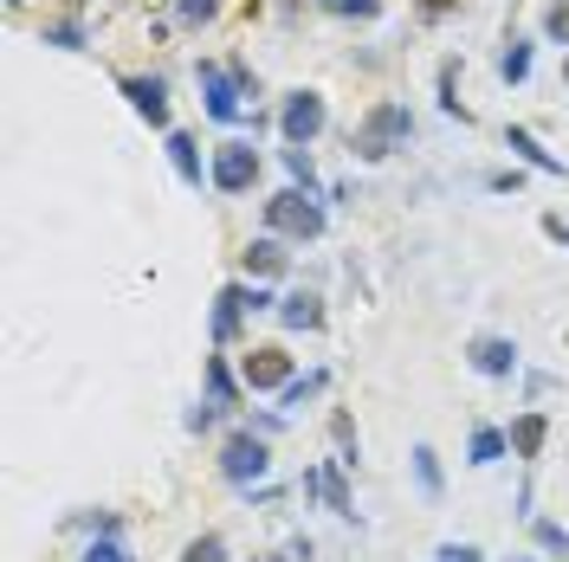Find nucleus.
<instances>
[{
  "label": "nucleus",
  "instance_id": "f257e3e1",
  "mask_svg": "<svg viewBox=\"0 0 569 562\" xmlns=\"http://www.w3.org/2000/svg\"><path fill=\"white\" fill-rule=\"evenodd\" d=\"M408 142H415V110L401 104V98H376L350 123V162L376 169V162H395Z\"/></svg>",
  "mask_w": 569,
  "mask_h": 562
},
{
  "label": "nucleus",
  "instance_id": "f03ea898",
  "mask_svg": "<svg viewBox=\"0 0 569 562\" xmlns=\"http://www.w3.org/2000/svg\"><path fill=\"white\" fill-rule=\"evenodd\" d=\"M279 311V284H252V279H227L213 291V311H208V343L213 350H233L240 337L252 330V317H272Z\"/></svg>",
  "mask_w": 569,
  "mask_h": 562
},
{
  "label": "nucleus",
  "instance_id": "7ed1b4c3",
  "mask_svg": "<svg viewBox=\"0 0 569 562\" xmlns=\"http://www.w3.org/2000/svg\"><path fill=\"white\" fill-rule=\"evenodd\" d=\"M259 220H266V233H279L291 247H318L323 233H330V201L284 181V188H272V194L259 201Z\"/></svg>",
  "mask_w": 569,
  "mask_h": 562
},
{
  "label": "nucleus",
  "instance_id": "20e7f679",
  "mask_svg": "<svg viewBox=\"0 0 569 562\" xmlns=\"http://www.w3.org/2000/svg\"><path fill=\"white\" fill-rule=\"evenodd\" d=\"M213 472H220V485H233V492L247 498L252 485H266V479H272V440H266V433H252L247 421L227 426V433H220V453H213Z\"/></svg>",
  "mask_w": 569,
  "mask_h": 562
},
{
  "label": "nucleus",
  "instance_id": "39448f33",
  "mask_svg": "<svg viewBox=\"0 0 569 562\" xmlns=\"http://www.w3.org/2000/svg\"><path fill=\"white\" fill-rule=\"evenodd\" d=\"M208 175H213V194H227V201H240L259 188L266 175V155H259V142L252 137H220L208 149Z\"/></svg>",
  "mask_w": 569,
  "mask_h": 562
},
{
  "label": "nucleus",
  "instance_id": "423d86ee",
  "mask_svg": "<svg viewBox=\"0 0 569 562\" xmlns=\"http://www.w3.org/2000/svg\"><path fill=\"white\" fill-rule=\"evenodd\" d=\"M298 492H305V504H318V511H330V518H343V524L362 530V511H356V485H350V465L330 453V459H311L305 465V479H298Z\"/></svg>",
  "mask_w": 569,
  "mask_h": 562
},
{
  "label": "nucleus",
  "instance_id": "0eeeda50",
  "mask_svg": "<svg viewBox=\"0 0 569 562\" xmlns=\"http://www.w3.org/2000/svg\"><path fill=\"white\" fill-rule=\"evenodd\" d=\"M194 84H201V110H208V123H220V130H247V117H252V104H247V91L233 84V71H227V59H201L194 66Z\"/></svg>",
  "mask_w": 569,
  "mask_h": 562
},
{
  "label": "nucleus",
  "instance_id": "6e6552de",
  "mask_svg": "<svg viewBox=\"0 0 569 562\" xmlns=\"http://www.w3.org/2000/svg\"><path fill=\"white\" fill-rule=\"evenodd\" d=\"M272 110H279V142H284V149H311V142L330 130V98H323V91H311V84L284 91Z\"/></svg>",
  "mask_w": 569,
  "mask_h": 562
},
{
  "label": "nucleus",
  "instance_id": "1a4fd4ad",
  "mask_svg": "<svg viewBox=\"0 0 569 562\" xmlns=\"http://www.w3.org/2000/svg\"><path fill=\"white\" fill-rule=\"evenodd\" d=\"M466 369L479 382H518L525 375V350L505 330H479V337H466Z\"/></svg>",
  "mask_w": 569,
  "mask_h": 562
},
{
  "label": "nucleus",
  "instance_id": "9d476101",
  "mask_svg": "<svg viewBox=\"0 0 569 562\" xmlns=\"http://www.w3.org/2000/svg\"><path fill=\"white\" fill-rule=\"evenodd\" d=\"M240 382H247V394H272L279 401L284 388L298 382V355L284 350V343H252L240 355Z\"/></svg>",
  "mask_w": 569,
  "mask_h": 562
},
{
  "label": "nucleus",
  "instance_id": "9b49d317",
  "mask_svg": "<svg viewBox=\"0 0 569 562\" xmlns=\"http://www.w3.org/2000/svg\"><path fill=\"white\" fill-rule=\"evenodd\" d=\"M117 91H123V104L137 110L149 130H162V137L176 130V123H169V78H162V71H123Z\"/></svg>",
  "mask_w": 569,
  "mask_h": 562
},
{
  "label": "nucleus",
  "instance_id": "f8f14e48",
  "mask_svg": "<svg viewBox=\"0 0 569 562\" xmlns=\"http://www.w3.org/2000/svg\"><path fill=\"white\" fill-rule=\"evenodd\" d=\"M240 279L284 284V279H291V240H279V233H259V240H247V252H240Z\"/></svg>",
  "mask_w": 569,
  "mask_h": 562
},
{
  "label": "nucleus",
  "instance_id": "ddd939ff",
  "mask_svg": "<svg viewBox=\"0 0 569 562\" xmlns=\"http://www.w3.org/2000/svg\"><path fill=\"white\" fill-rule=\"evenodd\" d=\"M272 317H279L284 337H318L330 311H323V291H311V284H291V291H279V311H272Z\"/></svg>",
  "mask_w": 569,
  "mask_h": 562
},
{
  "label": "nucleus",
  "instance_id": "4468645a",
  "mask_svg": "<svg viewBox=\"0 0 569 562\" xmlns=\"http://www.w3.org/2000/svg\"><path fill=\"white\" fill-rule=\"evenodd\" d=\"M201 394H208V401H220L227 414H240V408L252 401L247 382H240V362H227V350L201 355Z\"/></svg>",
  "mask_w": 569,
  "mask_h": 562
},
{
  "label": "nucleus",
  "instance_id": "2eb2a0df",
  "mask_svg": "<svg viewBox=\"0 0 569 562\" xmlns=\"http://www.w3.org/2000/svg\"><path fill=\"white\" fill-rule=\"evenodd\" d=\"M505 149H511V162H518V169L550 175V181H569V162H563V155H550V149H543L525 123H505Z\"/></svg>",
  "mask_w": 569,
  "mask_h": 562
},
{
  "label": "nucleus",
  "instance_id": "dca6fc26",
  "mask_svg": "<svg viewBox=\"0 0 569 562\" xmlns=\"http://www.w3.org/2000/svg\"><path fill=\"white\" fill-rule=\"evenodd\" d=\"M162 155H169V169H176L181 188H194V194H201V188H213L208 155H201V142L188 137V130H169V137H162Z\"/></svg>",
  "mask_w": 569,
  "mask_h": 562
},
{
  "label": "nucleus",
  "instance_id": "f3484780",
  "mask_svg": "<svg viewBox=\"0 0 569 562\" xmlns=\"http://www.w3.org/2000/svg\"><path fill=\"white\" fill-rule=\"evenodd\" d=\"M505 433H511V459H518V465H537L543 446H550V414H543V408H518Z\"/></svg>",
  "mask_w": 569,
  "mask_h": 562
},
{
  "label": "nucleus",
  "instance_id": "a211bd4d",
  "mask_svg": "<svg viewBox=\"0 0 569 562\" xmlns=\"http://www.w3.org/2000/svg\"><path fill=\"white\" fill-rule=\"evenodd\" d=\"M408 479H415V492H421L427 504H440V498H447V465H440V453H433L427 440L408 446Z\"/></svg>",
  "mask_w": 569,
  "mask_h": 562
},
{
  "label": "nucleus",
  "instance_id": "6ab92c4d",
  "mask_svg": "<svg viewBox=\"0 0 569 562\" xmlns=\"http://www.w3.org/2000/svg\"><path fill=\"white\" fill-rule=\"evenodd\" d=\"M505 459H511V433H505V426L479 421L472 433H466V465H479V472H486V465H505Z\"/></svg>",
  "mask_w": 569,
  "mask_h": 562
},
{
  "label": "nucleus",
  "instance_id": "aec40b11",
  "mask_svg": "<svg viewBox=\"0 0 569 562\" xmlns=\"http://www.w3.org/2000/svg\"><path fill=\"white\" fill-rule=\"evenodd\" d=\"M531 66H537V39L505 33V46H498V78H505V84H531Z\"/></svg>",
  "mask_w": 569,
  "mask_h": 562
},
{
  "label": "nucleus",
  "instance_id": "412c9836",
  "mask_svg": "<svg viewBox=\"0 0 569 562\" xmlns=\"http://www.w3.org/2000/svg\"><path fill=\"white\" fill-rule=\"evenodd\" d=\"M39 46L84 52V46H91V20H84V7H71V13H59V20H46V27H39Z\"/></svg>",
  "mask_w": 569,
  "mask_h": 562
},
{
  "label": "nucleus",
  "instance_id": "4be33fe9",
  "mask_svg": "<svg viewBox=\"0 0 569 562\" xmlns=\"http://www.w3.org/2000/svg\"><path fill=\"white\" fill-rule=\"evenodd\" d=\"M323 394H330V369H298V382L279 394V414H291V421H298L305 408H318Z\"/></svg>",
  "mask_w": 569,
  "mask_h": 562
},
{
  "label": "nucleus",
  "instance_id": "5701e85b",
  "mask_svg": "<svg viewBox=\"0 0 569 562\" xmlns=\"http://www.w3.org/2000/svg\"><path fill=\"white\" fill-rule=\"evenodd\" d=\"M66 530L71 536H84V543H123V511H71L66 518Z\"/></svg>",
  "mask_w": 569,
  "mask_h": 562
},
{
  "label": "nucleus",
  "instance_id": "b1692460",
  "mask_svg": "<svg viewBox=\"0 0 569 562\" xmlns=\"http://www.w3.org/2000/svg\"><path fill=\"white\" fill-rule=\"evenodd\" d=\"M279 169H284V181L305 188V194H323V188H330V181L318 175V155H311V149H284L279 142Z\"/></svg>",
  "mask_w": 569,
  "mask_h": 562
},
{
  "label": "nucleus",
  "instance_id": "393cba45",
  "mask_svg": "<svg viewBox=\"0 0 569 562\" xmlns=\"http://www.w3.org/2000/svg\"><path fill=\"white\" fill-rule=\"evenodd\" d=\"M433 98H440V117L472 123V110L460 104V59H440V71H433Z\"/></svg>",
  "mask_w": 569,
  "mask_h": 562
},
{
  "label": "nucleus",
  "instance_id": "a878e982",
  "mask_svg": "<svg viewBox=\"0 0 569 562\" xmlns=\"http://www.w3.org/2000/svg\"><path fill=\"white\" fill-rule=\"evenodd\" d=\"M220 421H233V414H227L220 401H208V394H194V401H188V414H181V433H188V440H213Z\"/></svg>",
  "mask_w": 569,
  "mask_h": 562
},
{
  "label": "nucleus",
  "instance_id": "bb28decb",
  "mask_svg": "<svg viewBox=\"0 0 569 562\" xmlns=\"http://www.w3.org/2000/svg\"><path fill=\"white\" fill-rule=\"evenodd\" d=\"M330 446H337V459H343V465H362V433H356V414L350 408H330Z\"/></svg>",
  "mask_w": 569,
  "mask_h": 562
},
{
  "label": "nucleus",
  "instance_id": "cd10ccee",
  "mask_svg": "<svg viewBox=\"0 0 569 562\" xmlns=\"http://www.w3.org/2000/svg\"><path fill=\"white\" fill-rule=\"evenodd\" d=\"M220 20V0H169V27H188V33H201Z\"/></svg>",
  "mask_w": 569,
  "mask_h": 562
},
{
  "label": "nucleus",
  "instance_id": "c85d7f7f",
  "mask_svg": "<svg viewBox=\"0 0 569 562\" xmlns=\"http://www.w3.org/2000/svg\"><path fill=\"white\" fill-rule=\"evenodd\" d=\"M176 562H233V543H227L220 530H201V536H188V543H181Z\"/></svg>",
  "mask_w": 569,
  "mask_h": 562
},
{
  "label": "nucleus",
  "instance_id": "c756f323",
  "mask_svg": "<svg viewBox=\"0 0 569 562\" xmlns=\"http://www.w3.org/2000/svg\"><path fill=\"white\" fill-rule=\"evenodd\" d=\"M531 543H537V556H543V562H569V530L557 524V518H537Z\"/></svg>",
  "mask_w": 569,
  "mask_h": 562
},
{
  "label": "nucleus",
  "instance_id": "7c9ffc66",
  "mask_svg": "<svg viewBox=\"0 0 569 562\" xmlns=\"http://www.w3.org/2000/svg\"><path fill=\"white\" fill-rule=\"evenodd\" d=\"M537 39H543V46H569V7H543Z\"/></svg>",
  "mask_w": 569,
  "mask_h": 562
},
{
  "label": "nucleus",
  "instance_id": "2f4dec72",
  "mask_svg": "<svg viewBox=\"0 0 569 562\" xmlns=\"http://www.w3.org/2000/svg\"><path fill=\"white\" fill-rule=\"evenodd\" d=\"M389 0H323V13H337V20H376Z\"/></svg>",
  "mask_w": 569,
  "mask_h": 562
},
{
  "label": "nucleus",
  "instance_id": "473e14b6",
  "mask_svg": "<svg viewBox=\"0 0 569 562\" xmlns=\"http://www.w3.org/2000/svg\"><path fill=\"white\" fill-rule=\"evenodd\" d=\"M525 175H531V169H518V162H511V169H492L479 188H486V194H525Z\"/></svg>",
  "mask_w": 569,
  "mask_h": 562
},
{
  "label": "nucleus",
  "instance_id": "72a5a7b5",
  "mask_svg": "<svg viewBox=\"0 0 569 562\" xmlns=\"http://www.w3.org/2000/svg\"><path fill=\"white\" fill-rule=\"evenodd\" d=\"M227 71H233V84H240V91H247V104L259 110V98H266V84H259V71H252L247 59H227Z\"/></svg>",
  "mask_w": 569,
  "mask_h": 562
},
{
  "label": "nucleus",
  "instance_id": "f704fd0d",
  "mask_svg": "<svg viewBox=\"0 0 569 562\" xmlns=\"http://www.w3.org/2000/svg\"><path fill=\"white\" fill-rule=\"evenodd\" d=\"M247 426H252V433H266V440H279L284 426H291V414H279V408H252Z\"/></svg>",
  "mask_w": 569,
  "mask_h": 562
},
{
  "label": "nucleus",
  "instance_id": "c9c22d12",
  "mask_svg": "<svg viewBox=\"0 0 569 562\" xmlns=\"http://www.w3.org/2000/svg\"><path fill=\"white\" fill-rule=\"evenodd\" d=\"M537 227H543V240H550L557 252H569V208H550Z\"/></svg>",
  "mask_w": 569,
  "mask_h": 562
},
{
  "label": "nucleus",
  "instance_id": "e433bc0d",
  "mask_svg": "<svg viewBox=\"0 0 569 562\" xmlns=\"http://www.w3.org/2000/svg\"><path fill=\"white\" fill-rule=\"evenodd\" d=\"M433 562H486V550H479V543H453V536H447V543H433Z\"/></svg>",
  "mask_w": 569,
  "mask_h": 562
},
{
  "label": "nucleus",
  "instance_id": "4c0bfd02",
  "mask_svg": "<svg viewBox=\"0 0 569 562\" xmlns=\"http://www.w3.org/2000/svg\"><path fill=\"white\" fill-rule=\"evenodd\" d=\"M78 562H137V556H130V543H84Z\"/></svg>",
  "mask_w": 569,
  "mask_h": 562
},
{
  "label": "nucleus",
  "instance_id": "58836bf2",
  "mask_svg": "<svg viewBox=\"0 0 569 562\" xmlns=\"http://www.w3.org/2000/svg\"><path fill=\"white\" fill-rule=\"evenodd\" d=\"M518 382H525V401H543V394H550V388H557V375H543V369H525V375H518Z\"/></svg>",
  "mask_w": 569,
  "mask_h": 562
},
{
  "label": "nucleus",
  "instance_id": "ea45409f",
  "mask_svg": "<svg viewBox=\"0 0 569 562\" xmlns=\"http://www.w3.org/2000/svg\"><path fill=\"white\" fill-rule=\"evenodd\" d=\"M511 518L537 524V492H531V479H525V485H518V498H511Z\"/></svg>",
  "mask_w": 569,
  "mask_h": 562
},
{
  "label": "nucleus",
  "instance_id": "a19ab883",
  "mask_svg": "<svg viewBox=\"0 0 569 562\" xmlns=\"http://www.w3.org/2000/svg\"><path fill=\"white\" fill-rule=\"evenodd\" d=\"M415 13H421V27H440L453 13V0H415Z\"/></svg>",
  "mask_w": 569,
  "mask_h": 562
},
{
  "label": "nucleus",
  "instance_id": "79ce46f5",
  "mask_svg": "<svg viewBox=\"0 0 569 562\" xmlns=\"http://www.w3.org/2000/svg\"><path fill=\"white\" fill-rule=\"evenodd\" d=\"M323 201H330V208H350L356 188H350V181H330V188H323Z\"/></svg>",
  "mask_w": 569,
  "mask_h": 562
},
{
  "label": "nucleus",
  "instance_id": "37998d69",
  "mask_svg": "<svg viewBox=\"0 0 569 562\" xmlns=\"http://www.w3.org/2000/svg\"><path fill=\"white\" fill-rule=\"evenodd\" d=\"M266 562H305V556H291V550H279V556H266Z\"/></svg>",
  "mask_w": 569,
  "mask_h": 562
},
{
  "label": "nucleus",
  "instance_id": "c03bdc74",
  "mask_svg": "<svg viewBox=\"0 0 569 562\" xmlns=\"http://www.w3.org/2000/svg\"><path fill=\"white\" fill-rule=\"evenodd\" d=\"M511 562H543V556H537V550H531V556H511Z\"/></svg>",
  "mask_w": 569,
  "mask_h": 562
},
{
  "label": "nucleus",
  "instance_id": "a18cd8bd",
  "mask_svg": "<svg viewBox=\"0 0 569 562\" xmlns=\"http://www.w3.org/2000/svg\"><path fill=\"white\" fill-rule=\"evenodd\" d=\"M563 84H569V52H563Z\"/></svg>",
  "mask_w": 569,
  "mask_h": 562
},
{
  "label": "nucleus",
  "instance_id": "49530a36",
  "mask_svg": "<svg viewBox=\"0 0 569 562\" xmlns=\"http://www.w3.org/2000/svg\"><path fill=\"white\" fill-rule=\"evenodd\" d=\"M7 7H27V0H7Z\"/></svg>",
  "mask_w": 569,
  "mask_h": 562
},
{
  "label": "nucleus",
  "instance_id": "de8ad7c7",
  "mask_svg": "<svg viewBox=\"0 0 569 562\" xmlns=\"http://www.w3.org/2000/svg\"><path fill=\"white\" fill-rule=\"evenodd\" d=\"M550 7H569V0H550Z\"/></svg>",
  "mask_w": 569,
  "mask_h": 562
}]
</instances>
